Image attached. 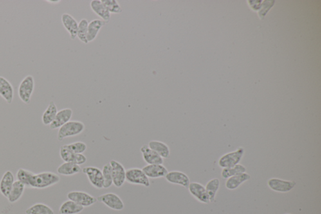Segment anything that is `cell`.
I'll return each instance as SVG.
<instances>
[{
    "mask_svg": "<svg viewBox=\"0 0 321 214\" xmlns=\"http://www.w3.org/2000/svg\"><path fill=\"white\" fill-rule=\"evenodd\" d=\"M60 180V177L55 173L44 172L38 174L33 173L28 180L27 188H47L58 184Z\"/></svg>",
    "mask_w": 321,
    "mask_h": 214,
    "instance_id": "cell-1",
    "label": "cell"
},
{
    "mask_svg": "<svg viewBox=\"0 0 321 214\" xmlns=\"http://www.w3.org/2000/svg\"><path fill=\"white\" fill-rule=\"evenodd\" d=\"M85 129L84 124L79 121H70L65 124L58 130L57 139L61 141L65 138L77 136L81 134Z\"/></svg>",
    "mask_w": 321,
    "mask_h": 214,
    "instance_id": "cell-2",
    "label": "cell"
},
{
    "mask_svg": "<svg viewBox=\"0 0 321 214\" xmlns=\"http://www.w3.org/2000/svg\"><path fill=\"white\" fill-rule=\"evenodd\" d=\"M35 82L34 78L32 76L28 75L20 82L19 91V98L26 105L30 104L31 96L34 91Z\"/></svg>",
    "mask_w": 321,
    "mask_h": 214,
    "instance_id": "cell-3",
    "label": "cell"
},
{
    "mask_svg": "<svg viewBox=\"0 0 321 214\" xmlns=\"http://www.w3.org/2000/svg\"><path fill=\"white\" fill-rule=\"evenodd\" d=\"M125 180L129 184L139 185L145 187H149L151 186L149 178L144 173L142 169L132 168L128 169L125 172Z\"/></svg>",
    "mask_w": 321,
    "mask_h": 214,
    "instance_id": "cell-4",
    "label": "cell"
},
{
    "mask_svg": "<svg viewBox=\"0 0 321 214\" xmlns=\"http://www.w3.org/2000/svg\"><path fill=\"white\" fill-rule=\"evenodd\" d=\"M244 155V149L240 147L232 152L224 154L219 160V165L222 168L233 167L240 164Z\"/></svg>",
    "mask_w": 321,
    "mask_h": 214,
    "instance_id": "cell-5",
    "label": "cell"
},
{
    "mask_svg": "<svg viewBox=\"0 0 321 214\" xmlns=\"http://www.w3.org/2000/svg\"><path fill=\"white\" fill-rule=\"evenodd\" d=\"M69 200H72L76 204L85 208L95 204L98 202L97 198L82 191H72L67 194Z\"/></svg>",
    "mask_w": 321,
    "mask_h": 214,
    "instance_id": "cell-6",
    "label": "cell"
},
{
    "mask_svg": "<svg viewBox=\"0 0 321 214\" xmlns=\"http://www.w3.org/2000/svg\"><path fill=\"white\" fill-rule=\"evenodd\" d=\"M82 172L87 175V179L94 188H104V177L102 170L96 166H85L83 168Z\"/></svg>",
    "mask_w": 321,
    "mask_h": 214,
    "instance_id": "cell-7",
    "label": "cell"
},
{
    "mask_svg": "<svg viewBox=\"0 0 321 214\" xmlns=\"http://www.w3.org/2000/svg\"><path fill=\"white\" fill-rule=\"evenodd\" d=\"M98 201L102 203L112 210L121 211L124 209V204L120 196L114 193H107L99 196Z\"/></svg>",
    "mask_w": 321,
    "mask_h": 214,
    "instance_id": "cell-8",
    "label": "cell"
},
{
    "mask_svg": "<svg viewBox=\"0 0 321 214\" xmlns=\"http://www.w3.org/2000/svg\"><path fill=\"white\" fill-rule=\"evenodd\" d=\"M112 169V180L113 185L117 188H120L124 184L125 181V172L126 170L122 164L116 160L109 162Z\"/></svg>",
    "mask_w": 321,
    "mask_h": 214,
    "instance_id": "cell-9",
    "label": "cell"
},
{
    "mask_svg": "<svg viewBox=\"0 0 321 214\" xmlns=\"http://www.w3.org/2000/svg\"><path fill=\"white\" fill-rule=\"evenodd\" d=\"M269 187L277 192L286 193L289 192L295 187L296 183L293 181H288L279 179H271L269 180Z\"/></svg>",
    "mask_w": 321,
    "mask_h": 214,
    "instance_id": "cell-10",
    "label": "cell"
},
{
    "mask_svg": "<svg viewBox=\"0 0 321 214\" xmlns=\"http://www.w3.org/2000/svg\"><path fill=\"white\" fill-rule=\"evenodd\" d=\"M165 179L169 183L174 185H178L188 188L190 182V178L186 173L180 172V171H171L168 172L165 176Z\"/></svg>",
    "mask_w": 321,
    "mask_h": 214,
    "instance_id": "cell-11",
    "label": "cell"
},
{
    "mask_svg": "<svg viewBox=\"0 0 321 214\" xmlns=\"http://www.w3.org/2000/svg\"><path fill=\"white\" fill-rule=\"evenodd\" d=\"M188 188L191 195L194 196L195 199L198 200L199 202L204 203V204L210 203L209 197H208L206 188L203 185L198 183V182H192Z\"/></svg>",
    "mask_w": 321,
    "mask_h": 214,
    "instance_id": "cell-12",
    "label": "cell"
},
{
    "mask_svg": "<svg viewBox=\"0 0 321 214\" xmlns=\"http://www.w3.org/2000/svg\"><path fill=\"white\" fill-rule=\"evenodd\" d=\"M149 179H159L165 177L168 173L167 168L163 164H147L142 169Z\"/></svg>",
    "mask_w": 321,
    "mask_h": 214,
    "instance_id": "cell-13",
    "label": "cell"
},
{
    "mask_svg": "<svg viewBox=\"0 0 321 214\" xmlns=\"http://www.w3.org/2000/svg\"><path fill=\"white\" fill-rule=\"evenodd\" d=\"M73 115V111L71 108H65V109L60 110L56 115L54 120L49 125L50 129H59L65 124L70 121Z\"/></svg>",
    "mask_w": 321,
    "mask_h": 214,
    "instance_id": "cell-14",
    "label": "cell"
},
{
    "mask_svg": "<svg viewBox=\"0 0 321 214\" xmlns=\"http://www.w3.org/2000/svg\"><path fill=\"white\" fill-rule=\"evenodd\" d=\"M0 96L9 105L12 103L14 98V89L12 84L2 76H0Z\"/></svg>",
    "mask_w": 321,
    "mask_h": 214,
    "instance_id": "cell-15",
    "label": "cell"
},
{
    "mask_svg": "<svg viewBox=\"0 0 321 214\" xmlns=\"http://www.w3.org/2000/svg\"><path fill=\"white\" fill-rule=\"evenodd\" d=\"M141 152L144 161L148 164H163L164 159L158 153L152 150L148 145H145L141 148Z\"/></svg>",
    "mask_w": 321,
    "mask_h": 214,
    "instance_id": "cell-16",
    "label": "cell"
},
{
    "mask_svg": "<svg viewBox=\"0 0 321 214\" xmlns=\"http://www.w3.org/2000/svg\"><path fill=\"white\" fill-rule=\"evenodd\" d=\"M62 22L63 26L70 34L72 40H74L77 35L78 24L73 16L69 13H64L62 15Z\"/></svg>",
    "mask_w": 321,
    "mask_h": 214,
    "instance_id": "cell-17",
    "label": "cell"
},
{
    "mask_svg": "<svg viewBox=\"0 0 321 214\" xmlns=\"http://www.w3.org/2000/svg\"><path fill=\"white\" fill-rule=\"evenodd\" d=\"M15 177L11 171H7L4 173L1 180H0V193L7 198L12 190L13 184H14Z\"/></svg>",
    "mask_w": 321,
    "mask_h": 214,
    "instance_id": "cell-18",
    "label": "cell"
},
{
    "mask_svg": "<svg viewBox=\"0 0 321 214\" xmlns=\"http://www.w3.org/2000/svg\"><path fill=\"white\" fill-rule=\"evenodd\" d=\"M91 7L96 15L100 17L105 24H108L111 20V13L102 3L101 0H93L91 2Z\"/></svg>",
    "mask_w": 321,
    "mask_h": 214,
    "instance_id": "cell-19",
    "label": "cell"
},
{
    "mask_svg": "<svg viewBox=\"0 0 321 214\" xmlns=\"http://www.w3.org/2000/svg\"><path fill=\"white\" fill-rule=\"evenodd\" d=\"M58 174L63 176H72L82 172V168L73 162H64L57 168Z\"/></svg>",
    "mask_w": 321,
    "mask_h": 214,
    "instance_id": "cell-20",
    "label": "cell"
},
{
    "mask_svg": "<svg viewBox=\"0 0 321 214\" xmlns=\"http://www.w3.org/2000/svg\"><path fill=\"white\" fill-rule=\"evenodd\" d=\"M250 179V175L247 173H241L227 179L225 183L226 188L233 190L239 187L240 186Z\"/></svg>",
    "mask_w": 321,
    "mask_h": 214,
    "instance_id": "cell-21",
    "label": "cell"
},
{
    "mask_svg": "<svg viewBox=\"0 0 321 214\" xmlns=\"http://www.w3.org/2000/svg\"><path fill=\"white\" fill-rule=\"evenodd\" d=\"M148 145L163 159H168L170 157V149L167 144L162 141L152 140L149 142Z\"/></svg>",
    "mask_w": 321,
    "mask_h": 214,
    "instance_id": "cell-22",
    "label": "cell"
},
{
    "mask_svg": "<svg viewBox=\"0 0 321 214\" xmlns=\"http://www.w3.org/2000/svg\"><path fill=\"white\" fill-rule=\"evenodd\" d=\"M105 24H106L104 21L99 19L94 20L89 23L87 35V39L89 43L96 39L100 29Z\"/></svg>",
    "mask_w": 321,
    "mask_h": 214,
    "instance_id": "cell-23",
    "label": "cell"
},
{
    "mask_svg": "<svg viewBox=\"0 0 321 214\" xmlns=\"http://www.w3.org/2000/svg\"><path fill=\"white\" fill-rule=\"evenodd\" d=\"M84 207L76 204L75 202L68 200L60 206L58 213L59 214H78L84 211Z\"/></svg>",
    "mask_w": 321,
    "mask_h": 214,
    "instance_id": "cell-24",
    "label": "cell"
},
{
    "mask_svg": "<svg viewBox=\"0 0 321 214\" xmlns=\"http://www.w3.org/2000/svg\"><path fill=\"white\" fill-rule=\"evenodd\" d=\"M25 186L19 180H15L7 199L10 203H15L21 199L23 195Z\"/></svg>",
    "mask_w": 321,
    "mask_h": 214,
    "instance_id": "cell-25",
    "label": "cell"
},
{
    "mask_svg": "<svg viewBox=\"0 0 321 214\" xmlns=\"http://www.w3.org/2000/svg\"><path fill=\"white\" fill-rule=\"evenodd\" d=\"M58 112L57 107L54 101H50L46 111L42 114V121L44 125H50L55 118Z\"/></svg>",
    "mask_w": 321,
    "mask_h": 214,
    "instance_id": "cell-26",
    "label": "cell"
},
{
    "mask_svg": "<svg viewBox=\"0 0 321 214\" xmlns=\"http://www.w3.org/2000/svg\"><path fill=\"white\" fill-rule=\"evenodd\" d=\"M26 214H55L50 207L41 203H38L29 207L25 211Z\"/></svg>",
    "mask_w": 321,
    "mask_h": 214,
    "instance_id": "cell-27",
    "label": "cell"
},
{
    "mask_svg": "<svg viewBox=\"0 0 321 214\" xmlns=\"http://www.w3.org/2000/svg\"><path fill=\"white\" fill-rule=\"evenodd\" d=\"M220 185H221V182L217 178L210 180L206 184L205 188L208 197H209L210 202H215L217 191L220 187Z\"/></svg>",
    "mask_w": 321,
    "mask_h": 214,
    "instance_id": "cell-28",
    "label": "cell"
},
{
    "mask_svg": "<svg viewBox=\"0 0 321 214\" xmlns=\"http://www.w3.org/2000/svg\"><path fill=\"white\" fill-rule=\"evenodd\" d=\"M247 169L246 166L243 164H239L233 167L223 168L221 173L222 178L224 179H227L235 175L241 174V173H246Z\"/></svg>",
    "mask_w": 321,
    "mask_h": 214,
    "instance_id": "cell-29",
    "label": "cell"
},
{
    "mask_svg": "<svg viewBox=\"0 0 321 214\" xmlns=\"http://www.w3.org/2000/svg\"><path fill=\"white\" fill-rule=\"evenodd\" d=\"M88 20L86 19H82L80 20L78 26L77 35L78 39L80 40L84 44H88V41L87 39V30H88Z\"/></svg>",
    "mask_w": 321,
    "mask_h": 214,
    "instance_id": "cell-30",
    "label": "cell"
},
{
    "mask_svg": "<svg viewBox=\"0 0 321 214\" xmlns=\"http://www.w3.org/2000/svg\"><path fill=\"white\" fill-rule=\"evenodd\" d=\"M102 172L104 177V188H109L113 185L112 169L109 163H105L103 166Z\"/></svg>",
    "mask_w": 321,
    "mask_h": 214,
    "instance_id": "cell-31",
    "label": "cell"
},
{
    "mask_svg": "<svg viewBox=\"0 0 321 214\" xmlns=\"http://www.w3.org/2000/svg\"><path fill=\"white\" fill-rule=\"evenodd\" d=\"M110 13L119 14L123 12L120 4L116 0H101Z\"/></svg>",
    "mask_w": 321,
    "mask_h": 214,
    "instance_id": "cell-32",
    "label": "cell"
},
{
    "mask_svg": "<svg viewBox=\"0 0 321 214\" xmlns=\"http://www.w3.org/2000/svg\"><path fill=\"white\" fill-rule=\"evenodd\" d=\"M75 155L66 145L62 146L60 148V156L64 162H74Z\"/></svg>",
    "mask_w": 321,
    "mask_h": 214,
    "instance_id": "cell-33",
    "label": "cell"
},
{
    "mask_svg": "<svg viewBox=\"0 0 321 214\" xmlns=\"http://www.w3.org/2000/svg\"><path fill=\"white\" fill-rule=\"evenodd\" d=\"M66 145L69 150L75 154H83L87 148L86 144L82 141H77Z\"/></svg>",
    "mask_w": 321,
    "mask_h": 214,
    "instance_id": "cell-34",
    "label": "cell"
},
{
    "mask_svg": "<svg viewBox=\"0 0 321 214\" xmlns=\"http://www.w3.org/2000/svg\"><path fill=\"white\" fill-rule=\"evenodd\" d=\"M32 173L33 172L25 169L20 168L17 173V180L24 184L25 187H28V180Z\"/></svg>",
    "mask_w": 321,
    "mask_h": 214,
    "instance_id": "cell-35",
    "label": "cell"
},
{
    "mask_svg": "<svg viewBox=\"0 0 321 214\" xmlns=\"http://www.w3.org/2000/svg\"><path fill=\"white\" fill-rule=\"evenodd\" d=\"M87 160V158L84 154H76L73 163L80 166L86 163Z\"/></svg>",
    "mask_w": 321,
    "mask_h": 214,
    "instance_id": "cell-36",
    "label": "cell"
},
{
    "mask_svg": "<svg viewBox=\"0 0 321 214\" xmlns=\"http://www.w3.org/2000/svg\"></svg>",
    "mask_w": 321,
    "mask_h": 214,
    "instance_id": "cell-37",
    "label": "cell"
}]
</instances>
